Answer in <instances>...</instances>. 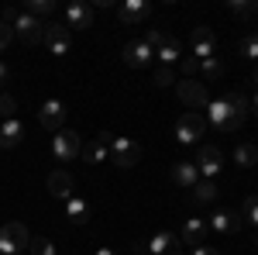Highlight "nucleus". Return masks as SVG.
<instances>
[{
	"label": "nucleus",
	"mask_w": 258,
	"mask_h": 255,
	"mask_svg": "<svg viewBox=\"0 0 258 255\" xmlns=\"http://www.w3.org/2000/svg\"><path fill=\"white\" fill-rule=\"evenodd\" d=\"M7 76H11V69H7V66L0 62V83H7Z\"/></svg>",
	"instance_id": "4c0bfd02"
},
{
	"label": "nucleus",
	"mask_w": 258,
	"mask_h": 255,
	"mask_svg": "<svg viewBox=\"0 0 258 255\" xmlns=\"http://www.w3.org/2000/svg\"><path fill=\"white\" fill-rule=\"evenodd\" d=\"M21 138H24V124L18 118L0 121V148H18Z\"/></svg>",
	"instance_id": "412c9836"
},
{
	"label": "nucleus",
	"mask_w": 258,
	"mask_h": 255,
	"mask_svg": "<svg viewBox=\"0 0 258 255\" xmlns=\"http://www.w3.org/2000/svg\"><path fill=\"white\" fill-rule=\"evenodd\" d=\"M241 224H244V221H241L238 214H231V211H217V214L207 221V228L217 231V235H234V231H241Z\"/></svg>",
	"instance_id": "6ab92c4d"
},
{
	"label": "nucleus",
	"mask_w": 258,
	"mask_h": 255,
	"mask_svg": "<svg viewBox=\"0 0 258 255\" xmlns=\"http://www.w3.org/2000/svg\"><path fill=\"white\" fill-rule=\"evenodd\" d=\"M138 159H141L138 141H131V138H114V141H110V162H114L117 169L138 166Z\"/></svg>",
	"instance_id": "0eeeda50"
},
{
	"label": "nucleus",
	"mask_w": 258,
	"mask_h": 255,
	"mask_svg": "<svg viewBox=\"0 0 258 255\" xmlns=\"http://www.w3.org/2000/svg\"><path fill=\"white\" fill-rule=\"evenodd\" d=\"M244 217H248L251 228H258V196H248L244 200Z\"/></svg>",
	"instance_id": "7c9ffc66"
},
{
	"label": "nucleus",
	"mask_w": 258,
	"mask_h": 255,
	"mask_svg": "<svg viewBox=\"0 0 258 255\" xmlns=\"http://www.w3.org/2000/svg\"><path fill=\"white\" fill-rule=\"evenodd\" d=\"M97 255H117V252H114V248H100Z\"/></svg>",
	"instance_id": "ea45409f"
},
{
	"label": "nucleus",
	"mask_w": 258,
	"mask_h": 255,
	"mask_svg": "<svg viewBox=\"0 0 258 255\" xmlns=\"http://www.w3.org/2000/svg\"><path fill=\"white\" fill-rule=\"evenodd\" d=\"M148 252L152 255H182V241L172 231H155L148 241Z\"/></svg>",
	"instance_id": "2eb2a0df"
},
{
	"label": "nucleus",
	"mask_w": 258,
	"mask_h": 255,
	"mask_svg": "<svg viewBox=\"0 0 258 255\" xmlns=\"http://www.w3.org/2000/svg\"><path fill=\"white\" fill-rule=\"evenodd\" d=\"M110 141H114V135H110V131H100L90 145H83V162H90V166L110 162Z\"/></svg>",
	"instance_id": "9b49d317"
},
{
	"label": "nucleus",
	"mask_w": 258,
	"mask_h": 255,
	"mask_svg": "<svg viewBox=\"0 0 258 255\" xmlns=\"http://www.w3.org/2000/svg\"><path fill=\"white\" fill-rule=\"evenodd\" d=\"M189 196H193V203H214L217 200V183L214 179H200L197 186L189 190Z\"/></svg>",
	"instance_id": "393cba45"
},
{
	"label": "nucleus",
	"mask_w": 258,
	"mask_h": 255,
	"mask_svg": "<svg viewBox=\"0 0 258 255\" xmlns=\"http://www.w3.org/2000/svg\"><path fill=\"white\" fill-rule=\"evenodd\" d=\"M73 186H76V179H73V173H66V169H55L48 176V193L55 196V200H62V203L73 196Z\"/></svg>",
	"instance_id": "a211bd4d"
},
{
	"label": "nucleus",
	"mask_w": 258,
	"mask_h": 255,
	"mask_svg": "<svg viewBox=\"0 0 258 255\" xmlns=\"http://www.w3.org/2000/svg\"><path fill=\"white\" fill-rule=\"evenodd\" d=\"M251 111H255V118H258V90H255V97H251Z\"/></svg>",
	"instance_id": "58836bf2"
},
{
	"label": "nucleus",
	"mask_w": 258,
	"mask_h": 255,
	"mask_svg": "<svg viewBox=\"0 0 258 255\" xmlns=\"http://www.w3.org/2000/svg\"><path fill=\"white\" fill-rule=\"evenodd\" d=\"M11 28H14V38H21L24 45H38V41H41V35H45V21L31 18V14H28L24 7H21L18 21H14Z\"/></svg>",
	"instance_id": "423d86ee"
},
{
	"label": "nucleus",
	"mask_w": 258,
	"mask_h": 255,
	"mask_svg": "<svg viewBox=\"0 0 258 255\" xmlns=\"http://www.w3.org/2000/svg\"><path fill=\"white\" fill-rule=\"evenodd\" d=\"M11 41H14V28H11V24H4V21H0V52H4V48H7V45H11Z\"/></svg>",
	"instance_id": "f704fd0d"
},
{
	"label": "nucleus",
	"mask_w": 258,
	"mask_h": 255,
	"mask_svg": "<svg viewBox=\"0 0 258 255\" xmlns=\"http://www.w3.org/2000/svg\"><path fill=\"white\" fill-rule=\"evenodd\" d=\"M155 59H159L162 66H176V62L182 59V45H179L176 35H169V38H165L159 48H155Z\"/></svg>",
	"instance_id": "4be33fe9"
},
{
	"label": "nucleus",
	"mask_w": 258,
	"mask_h": 255,
	"mask_svg": "<svg viewBox=\"0 0 258 255\" xmlns=\"http://www.w3.org/2000/svg\"><path fill=\"white\" fill-rule=\"evenodd\" d=\"M207 221L203 217H189V221H182V231H179V241L182 245H189V248H197V245H207L203 238H207Z\"/></svg>",
	"instance_id": "dca6fc26"
},
{
	"label": "nucleus",
	"mask_w": 258,
	"mask_h": 255,
	"mask_svg": "<svg viewBox=\"0 0 258 255\" xmlns=\"http://www.w3.org/2000/svg\"><path fill=\"white\" fill-rule=\"evenodd\" d=\"M172 183H176V186H182V190H193V186L200 183L197 162H176V166H172Z\"/></svg>",
	"instance_id": "aec40b11"
},
{
	"label": "nucleus",
	"mask_w": 258,
	"mask_h": 255,
	"mask_svg": "<svg viewBox=\"0 0 258 255\" xmlns=\"http://www.w3.org/2000/svg\"><path fill=\"white\" fill-rule=\"evenodd\" d=\"M152 83H155V86H162V90H165V86H172V83H176L172 66H159V69H155V76H152Z\"/></svg>",
	"instance_id": "c756f323"
},
{
	"label": "nucleus",
	"mask_w": 258,
	"mask_h": 255,
	"mask_svg": "<svg viewBox=\"0 0 258 255\" xmlns=\"http://www.w3.org/2000/svg\"><path fill=\"white\" fill-rule=\"evenodd\" d=\"M248 111H251V104H248L244 93H227V97L207 104V121H210L217 131H224V135H234L241 124H244Z\"/></svg>",
	"instance_id": "f257e3e1"
},
{
	"label": "nucleus",
	"mask_w": 258,
	"mask_h": 255,
	"mask_svg": "<svg viewBox=\"0 0 258 255\" xmlns=\"http://www.w3.org/2000/svg\"><path fill=\"white\" fill-rule=\"evenodd\" d=\"M241 56H244L248 62H258V38H255V31L241 38Z\"/></svg>",
	"instance_id": "c85d7f7f"
},
{
	"label": "nucleus",
	"mask_w": 258,
	"mask_h": 255,
	"mask_svg": "<svg viewBox=\"0 0 258 255\" xmlns=\"http://www.w3.org/2000/svg\"><path fill=\"white\" fill-rule=\"evenodd\" d=\"M66 28H69V31H86V28H93V7L83 4V0H73V4L66 7Z\"/></svg>",
	"instance_id": "ddd939ff"
},
{
	"label": "nucleus",
	"mask_w": 258,
	"mask_h": 255,
	"mask_svg": "<svg viewBox=\"0 0 258 255\" xmlns=\"http://www.w3.org/2000/svg\"><path fill=\"white\" fill-rule=\"evenodd\" d=\"M28 255H55V245L48 238H31L28 241Z\"/></svg>",
	"instance_id": "cd10ccee"
},
{
	"label": "nucleus",
	"mask_w": 258,
	"mask_h": 255,
	"mask_svg": "<svg viewBox=\"0 0 258 255\" xmlns=\"http://www.w3.org/2000/svg\"><path fill=\"white\" fill-rule=\"evenodd\" d=\"M152 59H155V48H152L145 38H135V41L124 45V62H127L131 69H145Z\"/></svg>",
	"instance_id": "4468645a"
},
{
	"label": "nucleus",
	"mask_w": 258,
	"mask_h": 255,
	"mask_svg": "<svg viewBox=\"0 0 258 255\" xmlns=\"http://www.w3.org/2000/svg\"><path fill=\"white\" fill-rule=\"evenodd\" d=\"M251 83H255V86H258V69H255V76H251Z\"/></svg>",
	"instance_id": "79ce46f5"
},
{
	"label": "nucleus",
	"mask_w": 258,
	"mask_h": 255,
	"mask_svg": "<svg viewBox=\"0 0 258 255\" xmlns=\"http://www.w3.org/2000/svg\"><path fill=\"white\" fill-rule=\"evenodd\" d=\"M66 217H69L73 224H86V221H90V203H86L83 196H69V200H66Z\"/></svg>",
	"instance_id": "b1692460"
},
{
	"label": "nucleus",
	"mask_w": 258,
	"mask_h": 255,
	"mask_svg": "<svg viewBox=\"0 0 258 255\" xmlns=\"http://www.w3.org/2000/svg\"><path fill=\"white\" fill-rule=\"evenodd\" d=\"M203 131H207V118L200 111H186L176 121V141L179 145H193L197 138H203Z\"/></svg>",
	"instance_id": "20e7f679"
},
{
	"label": "nucleus",
	"mask_w": 258,
	"mask_h": 255,
	"mask_svg": "<svg viewBox=\"0 0 258 255\" xmlns=\"http://www.w3.org/2000/svg\"><path fill=\"white\" fill-rule=\"evenodd\" d=\"M24 11H28V14H31V18H48V14H52V11H55V4H52V0H28V4H24Z\"/></svg>",
	"instance_id": "a878e982"
},
{
	"label": "nucleus",
	"mask_w": 258,
	"mask_h": 255,
	"mask_svg": "<svg viewBox=\"0 0 258 255\" xmlns=\"http://www.w3.org/2000/svg\"><path fill=\"white\" fill-rule=\"evenodd\" d=\"M148 14H152V4H148V0H124L117 7L120 24H141Z\"/></svg>",
	"instance_id": "f3484780"
},
{
	"label": "nucleus",
	"mask_w": 258,
	"mask_h": 255,
	"mask_svg": "<svg viewBox=\"0 0 258 255\" xmlns=\"http://www.w3.org/2000/svg\"><path fill=\"white\" fill-rule=\"evenodd\" d=\"M52 156L59 159V162H73V159H80L83 156V138L76 135V131H69V128L55 131V138H52Z\"/></svg>",
	"instance_id": "f03ea898"
},
{
	"label": "nucleus",
	"mask_w": 258,
	"mask_h": 255,
	"mask_svg": "<svg viewBox=\"0 0 258 255\" xmlns=\"http://www.w3.org/2000/svg\"><path fill=\"white\" fill-rule=\"evenodd\" d=\"M197 73L203 79H220V76H224V62H220V59H207V62H200Z\"/></svg>",
	"instance_id": "bb28decb"
},
{
	"label": "nucleus",
	"mask_w": 258,
	"mask_h": 255,
	"mask_svg": "<svg viewBox=\"0 0 258 255\" xmlns=\"http://www.w3.org/2000/svg\"><path fill=\"white\" fill-rule=\"evenodd\" d=\"M131 255H145V252H141V248H138V245H135V252H131Z\"/></svg>",
	"instance_id": "a19ab883"
},
{
	"label": "nucleus",
	"mask_w": 258,
	"mask_h": 255,
	"mask_svg": "<svg viewBox=\"0 0 258 255\" xmlns=\"http://www.w3.org/2000/svg\"><path fill=\"white\" fill-rule=\"evenodd\" d=\"M255 248H258V238H255Z\"/></svg>",
	"instance_id": "37998d69"
},
{
	"label": "nucleus",
	"mask_w": 258,
	"mask_h": 255,
	"mask_svg": "<svg viewBox=\"0 0 258 255\" xmlns=\"http://www.w3.org/2000/svg\"><path fill=\"white\" fill-rule=\"evenodd\" d=\"M179 66H182V73H186V76H189V79H193V73H197V69H200V62L193 59V56H182V59H179Z\"/></svg>",
	"instance_id": "c9c22d12"
},
{
	"label": "nucleus",
	"mask_w": 258,
	"mask_h": 255,
	"mask_svg": "<svg viewBox=\"0 0 258 255\" xmlns=\"http://www.w3.org/2000/svg\"><path fill=\"white\" fill-rule=\"evenodd\" d=\"M28 241H31V235L21 221H7L0 228V252L4 255H18L21 248H28Z\"/></svg>",
	"instance_id": "7ed1b4c3"
},
{
	"label": "nucleus",
	"mask_w": 258,
	"mask_h": 255,
	"mask_svg": "<svg viewBox=\"0 0 258 255\" xmlns=\"http://www.w3.org/2000/svg\"><path fill=\"white\" fill-rule=\"evenodd\" d=\"M165 38H169V35H165V31H159V28H148V31H145V41H148L152 48H159Z\"/></svg>",
	"instance_id": "72a5a7b5"
},
{
	"label": "nucleus",
	"mask_w": 258,
	"mask_h": 255,
	"mask_svg": "<svg viewBox=\"0 0 258 255\" xmlns=\"http://www.w3.org/2000/svg\"><path fill=\"white\" fill-rule=\"evenodd\" d=\"M14 111H18V104H14V97L0 93V118H4V121H11V118H14Z\"/></svg>",
	"instance_id": "2f4dec72"
},
{
	"label": "nucleus",
	"mask_w": 258,
	"mask_h": 255,
	"mask_svg": "<svg viewBox=\"0 0 258 255\" xmlns=\"http://www.w3.org/2000/svg\"><path fill=\"white\" fill-rule=\"evenodd\" d=\"M38 124L45 128V131H52V135L62 131V124H66V104L55 100V97L45 100V104H41V111H38Z\"/></svg>",
	"instance_id": "9d476101"
},
{
	"label": "nucleus",
	"mask_w": 258,
	"mask_h": 255,
	"mask_svg": "<svg viewBox=\"0 0 258 255\" xmlns=\"http://www.w3.org/2000/svg\"><path fill=\"white\" fill-rule=\"evenodd\" d=\"M224 166V152L214 148V145H203L197 152V169H200V179H214Z\"/></svg>",
	"instance_id": "f8f14e48"
},
{
	"label": "nucleus",
	"mask_w": 258,
	"mask_h": 255,
	"mask_svg": "<svg viewBox=\"0 0 258 255\" xmlns=\"http://www.w3.org/2000/svg\"><path fill=\"white\" fill-rule=\"evenodd\" d=\"M234 162H238L241 169H255L258 166V145H251V141H238V145H234Z\"/></svg>",
	"instance_id": "5701e85b"
},
{
	"label": "nucleus",
	"mask_w": 258,
	"mask_h": 255,
	"mask_svg": "<svg viewBox=\"0 0 258 255\" xmlns=\"http://www.w3.org/2000/svg\"><path fill=\"white\" fill-rule=\"evenodd\" d=\"M176 93H179V100H182L189 111H200V107H207V104H210L207 86H203V83H193V79H182V83H176Z\"/></svg>",
	"instance_id": "1a4fd4ad"
},
{
	"label": "nucleus",
	"mask_w": 258,
	"mask_h": 255,
	"mask_svg": "<svg viewBox=\"0 0 258 255\" xmlns=\"http://www.w3.org/2000/svg\"><path fill=\"white\" fill-rule=\"evenodd\" d=\"M231 7V14H238V18H251L258 11V4H241V0H234V4H227Z\"/></svg>",
	"instance_id": "473e14b6"
},
{
	"label": "nucleus",
	"mask_w": 258,
	"mask_h": 255,
	"mask_svg": "<svg viewBox=\"0 0 258 255\" xmlns=\"http://www.w3.org/2000/svg\"><path fill=\"white\" fill-rule=\"evenodd\" d=\"M41 41H45V48H48L52 56H66V52L73 48V31H69L66 24H59V21H45Z\"/></svg>",
	"instance_id": "39448f33"
},
{
	"label": "nucleus",
	"mask_w": 258,
	"mask_h": 255,
	"mask_svg": "<svg viewBox=\"0 0 258 255\" xmlns=\"http://www.w3.org/2000/svg\"><path fill=\"white\" fill-rule=\"evenodd\" d=\"M193 255H220V248H210V245H197Z\"/></svg>",
	"instance_id": "e433bc0d"
},
{
	"label": "nucleus",
	"mask_w": 258,
	"mask_h": 255,
	"mask_svg": "<svg viewBox=\"0 0 258 255\" xmlns=\"http://www.w3.org/2000/svg\"><path fill=\"white\" fill-rule=\"evenodd\" d=\"M189 45H193V59H197V62L217 59V38H214V31H210L207 24H197V28H193Z\"/></svg>",
	"instance_id": "6e6552de"
},
{
	"label": "nucleus",
	"mask_w": 258,
	"mask_h": 255,
	"mask_svg": "<svg viewBox=\"0 0 258 255\" xmlns=\"http://www.w3.org/2000/svg\"><path fill=\"white\" fill-rule=\"evenodd\" d=\"M255 38H258V28H255Z\"/></svg>",
	"instance_id": "c03bdc74"
}]
</instances>
